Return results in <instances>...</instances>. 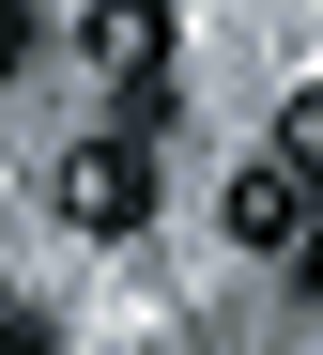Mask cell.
Masks as SVG:
<instances>
[{
  "label": "cell",
  "mask_w": 323,
  "mask_h": 355,
  "mask_svg": "<svg viewBox=\"0 0 323 355\" xmlns=\"http://www.w3.org/2000/svg\"><path fill=\"white\" fill-rule=\"evenodd\" d=\"M46 201H62V232H93V248H123V232L154 216V155H139V139H77V155L46 170Z\"/></svg>",
  "instance_id": "6da1fadb"
},
{
  "label": "cell",
  "mask_w": 323,
  "mask_h": 355,
  "mask_svg": "<svg viewBox=\"0 0 323 355\" xmlns=\"http://www.w3.org/2000/svg\"><path fill=\"white\" fill-rule=\"evenodd\" d=\"M77 62L93 78H169V0H93V16H77Z\"/></svg>",
  "instance_id": "7a4b0ae2"
},
{
  "label": "cell",
  "mask_w": 323,
  "mask_h": 355,
  "mask_svg": "<svg viewBox=\"0 0 323 355\" xmlns=\"http://www.w3.org/2000/svg\"><path fill=\"white\" fill-rule=\"evenodd\" d=\"M231 248H308V170L246 155V186H231Z\"/></svg>",
  "instance_id": "3957f363"
},
{
  "label": "cell",
  "mask_w": 323,
  "mask_h": 355,
  "mask_svg": "<svg viewBox=\"0 0 323 355\" xmlns=\"http://www.w3.org/2000/svg\"><path fill=\"white\" fill-rule=\"evenodd\" d=\"M262 155H277V170H323V93H293V108H277V139H262Z\"/></svg>",
  "instance_id": "277c9868"
},
{
  "label": "cell",
  "mask_w": 323,
  "mask_h": 355,
  "mask_svg": "<svg viewBox=\"0 0 323 355\" xmlns=\"http://www.w3.org/2000/svg\"><path fill=\"white\" fill-rule=\"evenodd\" d=\"M0 78H31V0H0Z\"/></svg>",
  "instance_id": "5b68a950"
},
{
  "label": "cell",
  "mask_w": 323,
  "mask_h": 355,
  "mask_svg": "<svg viewBox=\"0 0 323 355\" xmlns=\"http://www.w3.org/2000/svg\"><path fill=\"white\" fill-rule=\"evenodd\" d=\"M0 355H62V340H46V324H16V309H0Z\"/></svg>",
  "instance_id": "8992f818"
}]
</instances>
